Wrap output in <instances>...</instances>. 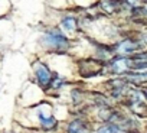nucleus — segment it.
<instances>
[{"label":"nucleus","mask_w":147,"mask_h":133,"mask_svg":"<svg viewBox=\"0 0 147 133\" xmlns=\"http://www.w3.org/2000/svg\"><path fill=\"white\" fill-rule=\"evenodd\" d=\"M43 43L53 51H65L69 46V41L59 31H48L43 36Z\"/></svg>","instance_id":"1"},{"label":"nucleus","mask_w":147,"mask_h":133,"mask_svg":"<svg viewBox=\"0 0 147 133\" xmlns=\"http://www.w3.org/2000/svg\"><path fill=\"white\" fill-rule=\"evenodd\" d=\"M35 75H36V80H38L39 86H42V87L49 86V83L52 81V74H51L49 68H48L45 64H38L36 65Z\"/></svg>","instance_id":"2"},{"label":"nucleus","mask_w":147,"mask_h":133,"mask_svg":"<svg viewBox=\"0 0 147 133\" xmlns=\"http://www.w3.org/2000/svg\"><path fill=\"white\" fill-rule=\"evenodd\" d=\"M141 49H143V43L138 42V41L127 39V41L120 42V45H118V51L121 54H134V52H138Z\"/></svg>","instance_id":"3"},{"label":"nucleus","mask_w":147,"mask_h":133,"mask_svg":"<svg viewBox=\"0 0 147 133\" xmlns=\"http://www.w3.org/2000/svg\"><path fill=\"white\" fill-rule=\"evenodd\" d=\"M68 133H88V126L81 120H74L66 127Z\"/></svg>","instance_id":"4"},{"label":"nucleus","mask_w":147,"mask_h":133,"mask_svg":"<svg viewBox=\"0 0 147 133\" xmlns=\"http://www.w3.org/2000/svg\"><path fill=\"white\" fill-rule=\"evenodd\" d=\"M62 28L68 32H74L77 28V20L74 19V18H65L62 20Z\"/></svg>","instance_id":"5"},{"label":"nucleus","mask_w":147,"mask_h":133,"mask_svg":"<svg viewBox=\"0 0 147 133\" xmlns=\"http://www.w3.org/2000/svg\"><path fill=\"white\" fill-rule=\"evenodd\" d=\"M40 124H42L43 129H53V127L56 126V120H55L52 116H49V117L40 116Z\"/></svg>","instance_id":"6"},{"label":"nucleus","mask_w":147,"mask_h":133,"mask_svg":"<svg viewBox=\"0 0 147 133\" xmlns=\"http://www.w3.org/2000/svg\"><path fill=\"white\" fill-rule=\"evenodd\" d=\"M98 133H124V132L120 130L117 126H105V127L100 129Z\"/></svg>","instance_id":"7"},{"label":"nucleus","mask_w":147,"mask_h":133,"mask_svg":"<svg viewBox=\"0 0 147 133\" xmlns=\"http://www.w3.org/2000/svg\"><path fill=\"white\" fill-rule=\"evenodd\" d=\"M146 43H147V38H146Z\"/></svg>","instance_id":"8"}]
</instances>
